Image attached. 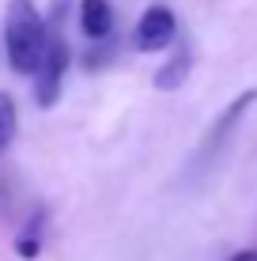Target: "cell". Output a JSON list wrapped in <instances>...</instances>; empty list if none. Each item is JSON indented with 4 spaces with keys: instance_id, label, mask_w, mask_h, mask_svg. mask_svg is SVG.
Here are the masks:
<instances>
[{
    "instance_id": "7a4b0ae2",
    "label": "cell",
    "mask_w": 257,
    "mask_h": 261,
    "mask_svg": "<svg viewBox=\"0 0 257 261\" xmlns=\"http://www.w3.org/2000/svg\"><path fill=\"white\" fill-rule=\"evenodd\" d=\"M49 27V23H46ZM65 65H68V49L65 42L57 38V31L49 27V42H46V53H42L38 68H34V95H38V106H49L61 98V84H65Z\"/></svg>"
},
{
    "instance_id": "3957f363",
    "label": "cell",
    "mask_w": 257,
    "mask_h": 261,
    "mask_svg": "<svg viewBox=\"0 0 257 261\" xmlns=\"http://www.w3.org/2000/svg\"><path fill=\"white\" fill-rule=\"evenodd\" d=\"M174 38H178V19H174L170 8L152 4L144 15H140V23H136V46L144 49V53H159V49H166Z\"/></svg>"
},
{
    "instance_id": "9c48e42d",
    "label": "cell",
    "mask_w": 257,
    "mask_h": 261,
    "mask_svg": "<svg viewBox=\"0 0 257 261\" xmlns=\"http://www.w3.org/2000/svg\"><path fill=\"white\" fill-rule=\"evenodd\" d=\"M231 261H257V254H253V250H246V254H235Z\"/></svg>"
},
{
    "instance_id": "8992f818",
    "label": "cell",
    "mask_w": 257,
    "mask_h": 261,
    "mask_svg": "<svg viewBox=\"0 0 257 261\" xmlns=\"http://www.w3.org/2000/svg\"><path fill=\"white\" fill-rule=\"evenodd\" d=\"M185 76H189V53L182 49V53H174V57L155 72V87H159V91H174V87L185 84Z\"/></svg>"
},
{
    "instance_id": "ba28073f",
    "label": "cell",
    "mask_w": 257,
    "mask_h": 261,
    "mask_svg": "<svg viewBox=\"0 0 257 261\" xmlns=\"http://www.w3.org/2000/svg\"><path fill=\"white\" fill-rule=\"evenodd\" d=\"M15 250H19V257H38V239H19Z\"/></svg>"
},
{
    "instance_id": "52a82bcc",
    "label": "cell",
    "mask_w": 257,
    "mask_h": 261,
    "mask_svg": "<svg viewBox=\"0 0 257 261\" xmlns=\"http://www.w3.org/2000/svg\"><path fill=\"white\" fill-rule=\"evenodd\" d=\"M15 125H19V114H15V98L0 91V155H4L8 144L15 140Z\"/></svg>"
},
{
    "instance_id": "6da1fadb",
    "label": "cell",
    "mask_w": 257,
    "mask_h": 261,
    "mask_svg": "<svg viewBox=\"0 0 257 261\" xmlns=\"http://www.w3.org/2000/svg\"><path fill=\"white\" fill-rule=\"evenodd\" d=\"M49 42V27L38 15L34 0H12L4 15V46H8V61L19 76H34L42 53Z\"/></svg>"
},
{
    "instance_id": "5b68a950",
    "label": "cell",
    "mask_w": 257,
    "mask_h": 261,
    "mask_svg": "<svg viewBox=\"0 0 257 261\" xmlns=\"http://www.w3.org/2000/svg\"><path fill=\"white\" fill-rule=\"evenodd\" d=\"M79 27H83V34L87 38H110V31H113V8H110V0H83L79 4Z\"/></svg>"
},
{
    "instance_id": "277c9868",
    "label": "cell",
    "mask_w": 257,
    "mask_h": 261,
    "mask_svg": "<svg viewBox=\"0 0 257 261\" xmlns=\"http://www.w3.org/2000/svg\"><path fill=\"white\" fill-rule=\"evenodd\" d=\"M253 102H257V91L250 87V91H242V95H238V98H235L231 106H227V110H223V118L216 121V129H212L208 137H205V144H201V151H197V163H208V159H216V155H219V148H223V140H227V137H231V133H235L238 118H242V114L250 110Z\"/></svg>"
}]
</instances>
